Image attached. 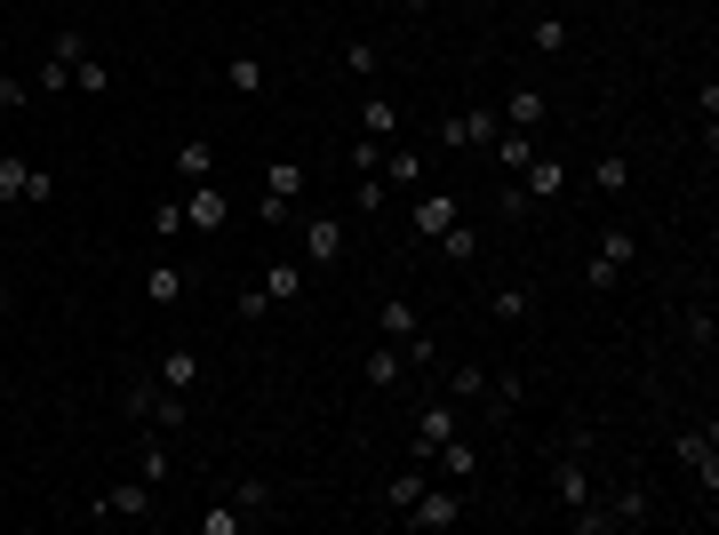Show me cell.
Wrapping results in <instances>:
<instances>
[{"instance_id":"obj_30","label":"cell","mask_w":719,"mask_h":535,"mask_svg":"<svg viewBox=\"0 0 719 535\" xmlns=\"http://www.w3.org/2000/svg\"><path fill=\"white\" fill-rule=\"evenodd\" d=\"M152 399H160V376H128L120 384V408L128 416H152Z\"/></svg>"},{"instance_id":"obj_7","label":"cell","mask_w":719,"mask_h":535,"mask_svg":"<svg viewBox=\"0 0 719 535\" xmlns=\"http://www.w3.org/2000/svg\"><path fill=\"white\" fill-rule=\"evenodd\" d=\"M672 456H679V472L704 480V504H711V488H719V440H711V431H679Z\"/></svg>"},{"instance_id":"obj_4","label":"cell","mask_w":719,"mask_h":535,"mask_svg":"<svg viewBox=\"0 0 719 535\" xmlns=\"http://www.w3.org/2000/svg\"><path fill=\"white\" fill-rule=\"evenodd\" d=\"M496 128H504V113H488V105H464V113H448V120H440V145H448V152H464V145H496Z\"/></svg>"},{"instance_id":"obj_41","label":"cell","mask_w":719,"mask_h":535,"mask_svg":"<svg viewBox=\"0 0 719 535\" xmlns=\"http://www.w3.org/2000/svg\"><path fill=\"white\" fill-rule=\"evenodd\" d=\"M152 232H160V240H177V232H184V200H160V208H152Z\"/></svg>"},{"instance_id":"obj_44","label":"cell","mask_w":719,"mask_h":535,"mask_svg":"<svg viewBox=\"0 0 719 535\" xmlns=\"http://www.w3.org/2000/svg\"><path fill=\"white\" fill-rule=\"evenodd\" d=\"M49 56H64V64H81V56H88V32H73V24H64V32H56V49H49Z\"/></svg>"},{"instance_id":"obj_3","label":"cell","mask_w":719,"mask_h":535,"mask_svg":"<svg viewBox=\"0 0 719 535\" xmlns=\"http://www.w3.org/2000/svg\"><path fill=\"white\" fill-rule=\"evenodd\" d=\"M296 192H304V160H272V169H264V192H256V216L281 224Z\"/></svg>"},{"instance_id":"obj_11","label":"cell","mask_w":719,"mask_h":535,"mask_svg":"<svg viewBox=\"0 0 719 535\" xmlns=\"http://www.w3.org/2000/svg\"><path fill=\"white\" fill-rule=\"evenodd\" d=\"M511 184H520V192H528V208H536V200H552V192L568 184V160H552V152H536V160H528V169L511 176Z\"/></svg>"},{"instance_id":"obj_17","label":"cell","mask_w":719,"mask_h":535,"mask_svg":"<svg viewBox=\"0 0 719 535\" xmlns=\"http://www.w3.org/2000/svg\"><path fill=\"white\" fill-rule=\"evenodd\" d=\"M152 376H160L168 392H192V384H200V360H192V344H168V352H160V367H152Z\"/></svg>"},{"instance_id":"obj_1","label":"cell","mask_w":719,"mask_h":535,"mask_svg":"<svg viewBox=\"0 0 719 535\" xmlns=\"http://www.w3.org/2000/svg\"><path fill=\"white\" fill-rule=\"evenodd\" d=\"M0 200H24V208H41V200H56V176L32 169L24 152H0Z\"/></svg>"},{"instance_id":"obj_40","label":"cell","mask_w":719,"mask_h":535,"mask_svg":"<svg viewBox=\"0 0 719 535\" xmlns=\"http://www.w3.org/2000/svg\"><path fill=\"white\" fill-rule=\"evenodd\" d=\"M528 304H536L528 288H496V304H488V312H496V320H528Z\"/></svg>"},{"instance_id":"obj_50","label":"cell","mask_w":719,"mask_h":535,"mask_svg":"<svg viewBox=\"0 0 719 535\" xmlns=\"http://www.w3.org/2000/svg\"><path fill=\"white\" fill-rule=\"evenodd\" d=\"M456 9H464V0H456Z\"/></svg>"},{"instance_id":"obj_26","label":"cell","mask_w":719,"mask_h":535,"mask_svg":"<svg viewBox=\"0 0 719 535\" xmlns=\"http://www.w3.org/2000/svg\"><path fill=\"white\" fill-rule=\"evenodd\" d=\"M224 88H232V96H264V64H256V56H232V64H224Z\"/></svg>"},{"instance_id":"obj_23","label":"cell","mask_w":719,"mask_h":535,"mask_svg":"<svg viewBox=\"0 0 719 535\" xmlns=\"http://www.w3.org/2000/svg\"><path fill=\"white\" fill-rule=\"evenodd\" d=\"M592 192H632V160L624 152H600L592 160Z\"/></svg>"},{"instance_id":"obj_19","label":"cell","mask_w":719,"mask_h":535,"mask_svg":"<svg viewBox=\"0 0 719 535\" xmlns=\"http://www.w3.org/2000/svg\"><path fill=\"white\" fill-rule=\"evenodd\" d=\"M504 120H511V128H543V120H552V96H543V88H511Z\"/></svg>"},{"instance_id":"obj_21","label":"cell","mask_w":719,"mask_h":535,"mask_svg":"<svg viewBox=\"0 0 719 535\" xmlns=\"http://www.w3.org/2000/svg\"><path fill=\"white\" fill-rule=\"evenodd\" d=\"M376 320H384V336H392V344H400V336H416V328H424L408 296H384V304H376Z\"/></svg>"},{"instance_id":"obj_43","label":"cell","mask_w":719,"mask_h":535,"mask_svg":"<svg viewBox=\"0 0 719 535\" xmlns=\"http://www.w3.org/2000/svg\"><path fill=\"white\" fill-rule=\"evenodd\" d=\"M400 352H408V367H432L440 360V344L424 336V328H416V336H400Z\"/></svg>"},{"instance_id":"obj_20","label":"cell","mask_w":719,"mask_h":535,"mask_svg":"<svg viewBox=\"0 0 719 535\" xmlns=\"http://www.w3.org/2000/svg\"><path fill=\"white\" fill-rule=\"evenodd\" d=\"M392 128H400V105H392V96H368V105H360V137H376V145H384Z\"/></svg>"},{"instance_id":"obj_46","label":"cell","mask_w":719,"mask_h":535,"mask_svg":"<svg viewBox=\"0 0 719 535\" xmlns=\"http://www.w3.org/2000/svg\"><path fill=\"white\" fill-rule=\"evenodd\" d=\"M240 320H272V296L264 288H240Z\"/></svg>"},{"instance_id":"obj_2","label":"cell","mask_w":719,"mask_h":535,"mask_svg":"<svg viewBox=\"0 0 719 535\" xmlns=\"http://www.w3.org/2000/svg\"><path fill=\"white\" fill-rule=\"evenodd\" d=\"M464 512H472V504H464V488H456V480H448V488H432V480H424V495H416V504H408L400 520H408V527H424V535H432V527H456Z\"/></svg>"},{"instance_id":"obj_27","label":"cell","mask_w":719,"mask_h":535,"mask_svg":"<svg viewBox=\"0 0 719 535\" xmlns=\"http://www.w3.org/2000/svg\"><path fill=\"white\" fill-rule=\"evenodd\" d=\"M448 399H488V367H479V360L448 367Z\"/></svg>"},{"instance_id":"obj_47","label":"cell","mask_w":719,"mask_h":535,"mask_svg":"<svg viewBox=\"0 0 719 535\" xmlns=\"http://www.w3.org/2000/svg\"><path fill=\"white\" fill-rule=\"evenodd\" d=\"M688 344H696V352L711 344V304H696V312H688Z\"/></svg>"},{"instance_id":"obj_37","label":"cell","mask_w":719,"mask_h":535,"mask_svg":"<svg viewBox=\"0 0 719 535\" xmlns=\"http://www.w3.org/2000/svg\"><path fill=\"white\" fill-rule=\"evenodd\" d=\"M345 73L352 81H376V41H345Z\"/></svg>"},{"instance_id":"obj_29","label":"cell","mask_w":719,"mask_h":535,"mask_svg":"<svg viewBox=\"0 0 719 535\" xmlns=\"http://www.w3.org/2000/svg\"><path fill=\"white\" fill-rule=\"evenodd\" d=\"M432 456H440V463H448V480H456V488H464V480L479 472V448H464V431H456V440H448V448H432Z\"/></svg>"},{"instance_id":"obj_31","label":"cell","mask_w":719,"mask_h":535,"mask_svg":"<svg viewBox=\"0 0 719 535\" xmlns=\"http://www.w3.org/2000/svg\"><path fill=\"white\" fill-rule=\"evenodd\" d=\"M416 495H424V472H392L384 480V512H408Z\"/></svg>"},{"instance_id":"obj_8","label":"cell","mask_w":719,"mask_h":535,"mask_svg":"<svg viewBox=\"0 0 719 535\" xmlns=\"http://www.w3.org/2000/svg\"><path fill=\"white\" fill-rule=\"evenodd\" d=\"M145 512H152V488H145V480H120V488L96 495L81 520H145Z\"/></svg>"},{"instance_id":"obj_10","label":"cell","mask_w":719,"mask_h":535,"mask_svg":"<svg viewBox=\"0 0 719 535\" xmlns=\"http://www.w3.org/2000/svg\"><path fill=\"white\" fill-rule=\"evenodd\" d=\"M456 440V399H432V408L416 416V456L432 463V448H448Z\"/></svg>"},{"instance_id":"obj_35","label":"cell","mask_w":719,"mask_h":535,"mask_svg":"<svg viewBox=\"0 0 719 535\" xmlns=\"http://www.w3.org/2000/svg\"><path fill=\"white\" fill-rule=\"evenodd\" d=\"M232 504L249 512V520H264V512H272V488H264V480H240V488H232Z\"/></svg>"},{"instance_id":"obj_5","label":"cell","mask_w":719,"mask_h":535,"mask_svg":"<svg viewBox=\"0 0 719 535\" xmlns=\"http://www.w3.org/2000/svg\"><path fill=\"white\" fill-rule=\"evenodd\" d=\"M632 256H639V240H632L624 224H607V232H600V248H592V264H584V280H592V288H615V272H624Z\"/></svg>"},{"instance_id":"obj_42","label":"cell","mask_w":719,"mask_h":535,"mask_svg":"<svg viewBox=\"0 0 719 535\" xmlns=\"http://www.w3.org/2000/svg\"><path fill=\"white\" fill-rule=\"evenodd\" d=\"M32 105V81H17V73H0V113H24Z\"/></svg>"},{"instance_id":"obj_36","label":"cell","mask_w":719,"mask_h":535,"mask_svg":"<svg viewBox=\"0 0 719 535\" xmlns=\"http://www.w3.org/2000/svg\"><path fill=\"white\" fill-rule=\"evenodd\" d=\"M607 512H615V527H639V520H647V488H624Z\"/></svg>"},{"instance_id":"obj_34","label":"cell","mask_w":719,"mask_h":535,"mask_svg":"<svg viewBox=\"0 0 719 535\" xmlns=\"http://www.w3.org/2000/svg\"><path fill=\"white\" fill-rule=\"evenodd\" d=\"M352 216H384V176H376V169L352 184Z\"/></svg>"},{"instance_id":"obj_18","label":"cell","mask_w":719,"mask_h":535,"mask_svg":"<svg viewBox=\"0 0 719 535\" xmlns=\"http://www.w3.org/2000/svg\"><path fill=\"white\" fill-rule=\"evenodd\" d=\"M177 176H184V184H209V176H216V145H209V137H184V145H177Z\"/></svg>"},{"instance_id":"obj_6","label":"cell","mask_w":719,"mask_h":535,"mask_svg":"<svg viewBox=\"0 0 719 535\" xmlns=\"http://www.w3.org/2000/svg\"><path fill=\"white\" fill-rule=\"evenodd\" d=\"M184 224H192V232H209V240H216V232L232 224V192H224L216 176H209V184H192V192H184Z\"/></svg>"},{"instance_id":"obj_48","label":"cell","mask_w":719,"mask_h":535,"mask_svg":"<svg viewBox=\"0 0 719 535\" xmlns=\"http://www.w3.org/2000/svg\"><path fill=\"white\" fill-rule=\"evenodd\" d=\"M400 9H408V17H424V9H440V0H400Z\"/></svg>"},{"instance_id":"obj_45","label":"cell","mask_w":719,"mask_h":535,"mask_svg":"<svg viewBox=\"0 0 719 535\" xmlns=\"http://www.w3.org/2000/svg\"><path fill=\"white\" fill-rule=\"evenodd\" d=\"M384 176H392V184H416V176H424V160H416V152H392V160H384Z\"/></svg>"},{"instance_id":"obj_13","label":"cell","mask_w":719,"mask_h":535,"mask_svg":"<svg viewBox=\"0 0 719 535\" xmlns=\"http://www.w3.org/2000/svg\"><path fill=\"white\" fill-rule=\"evenodd\" d=\"M177 296H184V264H177V256H160L152 272H145V304H152V312H168Z\"/></svg>"},{"instance_id":"obj_49","label":"cell","mask_w":719,"mask_h":535,"mask_svg":"<svg viewBox=\"0 0 719 535\" xmlns=\"http://www.w3.org/2000/svg\"><path fill=\"white\" fill-rule=\"evenodd\" d=\"M9 304H17V296H9V280H0V320H9Z\"/></svg>"},{"instance_id":"obj_12","label":"cell","mask_w":719,"mask_h":535,"mask_svg":"<svg viewBox=\"0 0 719 535\" xmlns=\"http://www.w3.org/2000/svg\"><path fill=\"white\" fill-rule=\"evenodd\" d=\"M464 216V200L456 192H416V232H424V240H440V232H448Z\"/></svg>"},{"instance_id":"obj_9","label":"cell","mask_w":719,"mask_h":535,"mask_svg":"<svg viewBox=\"0 0 719 535\" xmlns=\"http://www.w3.org/2000/svg\"><path fill=\"white\" fill-rule=\"evenodd\" d=\"M336 256H345V216H313V224H304V264H320V272H328V264Z\"/></svg>"},{"instance_id":"obj_16","label":"cell","mask_w":719,"mask_h":535,"mask_svg":"<svg viewBox=\"0 0 719 535\" xmlns=\"http://www.w3.org/2000/svg\"><path fill=\"white\" fill-rule=\"evenodd\" d=\"M256 288L272 296V312H281V304H296V296H304V264H296V256H281V264H272V272H264Z\"/></svg>"},{"instance_id":"obj_28","label":"cell","mask_w":719,"mask_h":535,"mask_svg":"<svg viewBox=\"0 0 719 535\" xmlns=\"http://www.w3.org/2000/svg\"><path fill=\"white\" fill-rule=\"evenodd\" d=\"M136 480H145V488H160V480H168V448H160V424H152V440L136 448Z\"/></svg>"},{"instance_id":"obj_25","label":"cell","mask_w":719,"mask_h":535,"mask_svg":"<svg viewBox=\"0 0 719 535\" xmlns=\"http://www.w3.org/2000/svg\"><path fill=\"white\" fill-rule=\"evenodd\" d=\"M184 416H192V392H168V384H160V399H152V416H145V424H160V431H184Z\"/></svg>"},{"instance_id":"obj_15","label":"cell","mask_w":719,"mask_h":535,"mask_svg":"<svg viewBox=\"0 0 719 535\" xmlns=\"http://www.w3.org/2000/svg\"><path fill=\"white\" fill-rule=\"evenodd\" d=\"M552 488H560V504L575 512V504H592V472H584V456H560L552 463Z\"/></svg>"},{"instance_id":"obj_39","label":"cell","mask_w":719,"mask_h":535,"mask_svg":"<svg viewBox=\"0 0 719 535\" xmlns=\"http://www.w3.org/2000/svg\"><path fill=\"white\" fill-rule=\"evenodd\" d=\"M73 81H81L88 96H105V88H113V64H96V56H81V64H73Z\"/></svg>"},{"instance_id":"obj_38","label":"cell","mask_w":719,"mask_h":535,"mask_svg":"<svg viewBox=\"0 0 719 535\" xmlns=\"http://www.w3.org/2000/svg\"><path fill=\"white\" fill-rule=\"evenodd\" d=\"M64 81H73V64H64V56H49V64H41V73H32V96H56Z\"/></svg>"},{"instance_id":"obj_24","label":"cell","mask_w":719,"mask_h":535,"mask_svg":"<svg viewBox=\"0 0 719 535\" xmlns=\"http://www.w3.org/2000/svg\"><path fill=\"white\" fill-rule=\"evenodd\" d=\"M400 376H408V352H400V344L384 336V344L368 352V384H400Z\"/></svg>"},{"instance_id":"obj_32","label":"cell","mask_w":719,"mask_h":535,"mask_svg":"<svg viewBox=\"0 0 719 535\" xmlns=\"http://www.w3.org/2000/svg\"><path fill=\"white\" fill-rule=\"evenodd\" d=\"M440 248H448V264H472V256H479V232H472V224L456 216L448 232H440Z\"/></svg>"},{"instance_id":"obj_22","label":"cell","mask_w":719,"mask_h":535,"mask_svg":"<svg viewBox=\"0 0 719 535\" xmlns=\"http://www.w3.org/2000/svg\"><path fill=\"white\" fill-rule=\"evenodd\" d=\"M528 49L536 56H568V17H536L528 24Z\"/></svg>"},{"instance_id":"obj_33","label":"cell","mask_w":719,"mask_h":535,"mask_svg":"<svg viewBox=\"0 0 719 535\" xmlns=\"http://www.w3.org/2000/svg\"><path fill=\"white\" fill-rule=\"evenodd\" d=\"M240 527H249L240 504H209V512H200V535H240Z\"/></svg>"},{"instance_id":"obj_14","label":"cell","mask_w":719,"mask_h":535,"mask_svg":"<svg viewBox=\"0 0 719 535\" xmlns=\"http://www.w3.org/2000/svg\"><path fill=\"white\" fill-rule=\"evenodd\" d=\"M488 152H496V169H504V176H520L528 160H536V137H528V128H496V145H488Z\"/></svg>"}]
</instances>
